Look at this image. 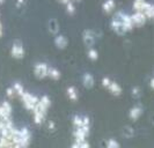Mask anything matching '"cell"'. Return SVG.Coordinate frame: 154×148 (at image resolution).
Listing matches in <instances>:
<instances>
[{"label":"cell","mask_w":154,"mask_h":148,"mask_svg":"<svg viewBox=\"0 0 154 148\" xmlns=\"http://www.w3.org/2000/svg\"><path fill=\"white\" fill-rule=\"evenodd\" d=\"M103 85L104 86H107L112 92L114 94H119L121 93V87L118 86L117 83H115V82H110L108 79H104L103 80Z\"/></svg>","instance_id":"obj_1"},{"label":"cell","mask_w":154,"mask_h":148,"mask_svg":"<svg viewBox=\"0 0 154 148\" xmlns=\"http://www.w3.org/2000/svg\"><path fill=\"white\" fill-rule=\"evenodd\" d=\"M84 82H85V86L91 87L93 85V78L89 75V74H86L85 79H84Z\"/></svg>","instance_id":"obj_2"},{"label":"cell","mask_w":154,"mask_h":148,"mask_svg":"<svg viewBox=\"0 0 154 148\" xmlns=\"http://www.w3.org/2000/svg\"><path fill=\"white\" fill-rule=\"evenodd\" d=\"M114 1L112 0H109V1H107L106 4H104V11H107V12H110L112 8H114Z\"/></svg>","instance_id":"obj_3"},{"label":"cell","mask_w":154,"mask_h":148,"mask_svg":"<svg viewBox=\"0 0 154 148\" xmlns=\"http://www.w3.org/2000/svg\"><path fill=\"white\" fill-rule=\"evenodd\" d=\"M67 93H69V97H71L72 100H75V98H77V92H75V89H74L73 87H71V88L67 89Z\"/></svg>","instance_id":"obj_4"},{"label":"cell","mask_w":154,"mask_h":148,"mask_svg":"<svg viewBox=\"0 0 154 148\" xmlns=\"http://www.w3.org/2000/svg\"><path fill=\"white\" fill-rule=\"evenodd\" d=\"M57 44L60 47H64L65 44H66V39L64 38V37H58V38H57Z\"/></svg>","instance_id":"obj_5"},{"label":"cell","mask_w":154,"mask_h":148,"mask_svg":"<svg viewBox=\"0 0 154 148\" xmlns=\"http://www.w3.org/2000/svg\"><path fill=\"white\" fill-rule=\"evenodd\" d=\"M49 74L52 77V78L54 79H57V78H59V73L57 72L56 70H54V68H51V70H49Z\"/></svg>","instance_id":"obj_6"},{"label":"cell","mask_w":154,"mask_h":148,"mask_svg":"<svg viewBox=\"0 0 154 148\" xmlns=\"http://www.w3.org/2000/svg\"><path fill=\"white\" fill-rule=\"evenodd\" d=\"M140 115V110L137 109V108H134V109H132V112H131V117L133 118H137Z\"/></svg>","instance_id":"obj_7"},{"label":"cell","mask_w":154,"mask_h":148,"mask_svg":"<svg viewBox=\"0 0 154 148\" xmlns=\"http://www.w3.org/2000/svg\"><path fill=\"white\" fill-rule=\"evenodd\" d=\"M89 57L93 58V59L97 58V52H96V51H94V50H91V51H89Z\"/></svg>","instance_id":"obj_8"},{"label":"cell","mask_w":154,"mask_h":148,"mask_svg":"<svg viewBox=\"0 0 154 148\" xmlns=\"http://www.w3.org/2000/svg\"><path fill=\"white\" fill-rule=\"evenodd\" d=\"M151 86H152V88H154V78L152 79V81H151Z\"/></svg>","instance_id":"obj_9"},{"label":"cell","mask_w":154,"mask_h":148,"mask_svg":"<svg viewBox=\"0 0 154 148\" xmlns=\"http://www.w3.org/2000/svg\"><path fill=\"white\" fill-rule=\"evenodd\" d=\"M60 1H63V2H67V4H69V0H60Z\"/></svg>","instance_id":"obj_10"}]
</instances>
